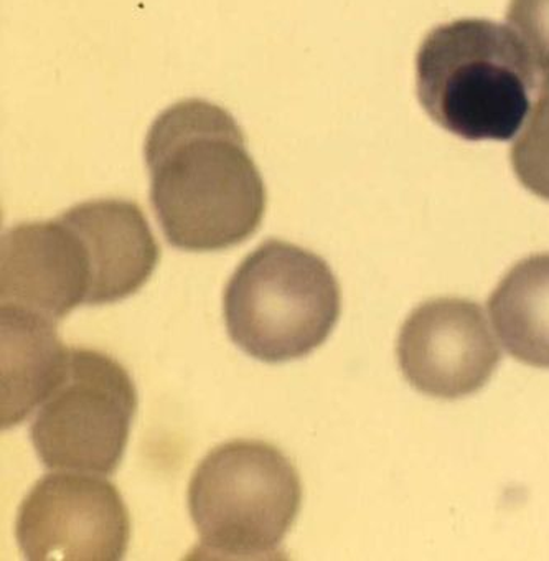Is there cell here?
I'll return each mask as SVG.
<instances>
[{
	"label": "cell",
	"mask_w": 549,
	"mask_h": 561,
	"mask_svg": "<svg viewBox=\"0 0 549 561\" xmlns=\"http://www.w3.org/2000/svg\"><path fill=\"white\" fill-rule=\"evenodd\" d=\"M144 156L150 202L172 247L221 251L256 233L266 185L227 110L205 100L167 107L147 133Z\"/></svg>",
	"instance_id": "6da1fadb"
},
{
	"label": "cell",
	"mask_w": 549,
	"mask_h": 561,
	"mask_svg": "<svg viewBox=\"0 0 549 561\" xmlns=\"http://www.w3.org/2000/svg\"><path fill=\"white\" fill-rule=\"evenodd\" d=\"M538 65L513 28L462 19L427 34L418 98L431 119L466 140H510L528 116Z\"/></svg>",
	"instance_id": "7a4b0ae2"
},
{
	"label": "cell",
	"mask_w": 549,
	"mask_h": 561,
	"mask_svg": "<svg viewBox=\"0 0 549 561\" xmlns=\"http://www.w3.org/2000/svg\"><path fill=\"white\" fill-rule=\"evenodd\" d=\"M340 312L342 293L327 261L276 238L251 251L225 288L228 335L266 364L312 354L332 334Z\"/></svg>",
	"instance_id": "3957f363"
},
{
	"label": "cell",
	"mask_w": 549,
	"mask_h": 561,
	"mask_svg": "<svg viewBox=\"0 0 549 561\" xmlns=\"http://www.w3.org/2000/svg\"><path fill=\"white\" fill-rule=\"evenodd\" d=\"M302 505L299 472L276 446L235 439L211 449L188 485V511L201 537L195 554L270 560Z\"/></svg>",
	"instance_id": "277c9868"
},
{
	"label": "cell",
	"mask_w": 549,
	"mask_h": 561,
	"mask_svg": "<svg viewBox=\"0 0 549 561\" xmlns=\"http://www.w3.org/2000/svg\"><path fill=\"white\" fill-rule=\"evenodd\" d=\"M136 411V385L116 358L71 348L67 378L32 423V445L50 471L110 476L123 461Z\"/></svg>",
	"instance_id": "5b68a950"
},
{
	"label": "cell",
	"mask_w": 549,
	"mask_h": 561,
	"mask_svg": "<svg viewBox=\"0 0 549 561\" xmlns=\"http://www.w3.org/2000/svg\"><path fill=\"white\" fill-rule=\"evenodd\" d=\"M15 535L32 561L123 560L129 547V512L113 482L60 471L45 476L28 492Z\"/></svg>",
	"instance_id": "8992f818"
},
{
	"label": "cell",
	"mask_w": 549,
	"mask_h": 561,
	"mask_svg": "<svg viewBox=\"0 0 549 561\" xmlns=\"http://www.w3.org/2000/svg\"><path fill=\"white\" fill-rule=\"evenodd\" d=\"M397 357L411 387L443 400L477 393L502 360L482 308L460 298L414 309L398 335Z\"/></svg>",
	"instance_id": "52a82bcc"
},
{
	"label": "cell",
	"mask_w": 549,
	"mask_h": 561,
	"mask_svg": "<svg viewBox=\"0 0 549 561\" xmlns=\"http://www.w3.org/2000/svg\"><path fill=\"white\" fill-rule=\"evenodd\" d=\"M93 271L84 241L64 218L11 228L2 238L0 298L60 321L88 305Z\"/></svg>",
	"instance_id": "ba28073f"
},
{
	"label": "cell",
	"mask_w": 549,
	"mask_h": 561,
	"mask_svg": "<svg viewBox=\"0 0 549 561\" xmlns=\"http://www.w3.org/2000/svg\"><path fill=\"white\" fill-rule=\"evenodd\" d=\"M80 234L93 271L88 306L136 295L156 271L160 247L142 208L123 198L83 202L60 215Z\"/></svg>",
	"instance_id": "9c48e42d"
},
{
	"label": "cell",
	"mask_w": 549,
	"mask_h": 561,
	"mask_svg": "<svg viewBox=\"0 0 549 561\" xmlns=\"http://www.w3.org/2000/svg\"><path fill=\"white\" fill-rule=\"evenodd\" d=\"M2 403L0 423L21 425L64 383L71 348L58 337L57 321L2 305Z\"/></svg>",
	"instance_id": "30bf717a"
},
{
	"label": "cell",
	"mask_w": 549,
	"mask_h": 561,
	"mask_svg": "<svg viewBox=\"0 0 549 561\" xmlns=\"http://www.w3.org/2000/svg\"><path fill=\"white\" fill-rule=\"evenodd\" d=\"M489 314L515 360L549 368V253L525 257L502 277Z\"/></svg>",
	"instance_id": "8fae6325"
},
{
	"label": "cell",
	"mask_w": 549,
	"mask_h": 561,
	"mask_svg": "<svg viewBox=\"0 0 549 561\" xmlns=\"http://www.w3.org/2000/svg\"><path fill=\"white\" fill-rule=\"evenodd\" d=\"M512 168L519 184L549 202V73L539 81V94L512 148Z\"/></svg>",
	"instance_id": "7c38bea8"
},
{
	"label": "cell",
	"mask_w": 549,
	"mask_h": 561,
	"mask_svg": "<svg viewBox=\"0 0 549 561\" xmlns=\"http://www.w3.org/2000/svg\"><path fill=\"white\" fill-rule=\"evenodd\" d=\"M506 21L528 47L541 77L549 73V0H510Z\"/></svg>",
	"instance_id": "4fadbf2b"
}]
</instances>
